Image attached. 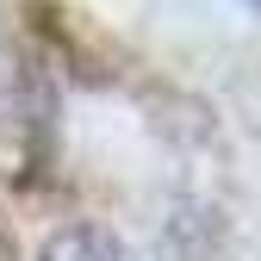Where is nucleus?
Here are the masks:
<instances>
[{
    "label": "nucleus",
    "instance_id": "1",
    "mask_svg": "<svg viewBox=\"0 0 261 261\" xmlns=\"http://www.w3.org/2000/svg\"><path fill=\"white\" fill-rule=\"evenodd\" d=\"M243 7H255V13H261V0H243Z\"/></svg>",
    "mask_w": 261,
    "mask_h": 261
}]
</instances>
